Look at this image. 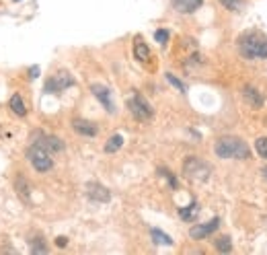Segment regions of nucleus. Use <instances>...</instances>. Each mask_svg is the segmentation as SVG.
I'll return each mask as SVG.
<instances>
[{"mask_svg":"<svg viewBox=\"0 0 267 255\" xmlns=\"http://www.w3.org/2000/svg\"><path fill=\"white\" fill-rule=\"evenodd\" d=\"M239 52L247 60L267 58V37L259 31H247L239 37Z\"/></svg>","mask_w":267,"mask_h":255,"instance_id":"nucleus-1","label":"nucleus"},{"mask_svg":"<svg viewBox=\"0 0 267 255\" xmlns=\"http://www.w3.org/2000/svg\"><path fill=\"white\" fill-rule=\"evenodd\" d=\"M220 159H249V146L236 136H224L214 146Z\"/></svg>","mask_w":267,"mask_h":255,"instance_id":"nucleus-2","label":"nucleus"},{"mask_svg":"<svg viewBox=\"0 0 267 255\" xmlns=\"http://www.w3.org/2000/svg\"><path fill=\"white\" fill-rule=\"evenodd\" d=\"M210 173H212L210 165L203 163V161L197 159V157H187L185 163H183V175H185L187 179H191V181L203 183V181H207Z\"/></svg>","mask_w":267,"mask_h":255,"instance_id":"nucleus-3","label":"nucleus"},{"mask_svg":"<svg viewBox=\"0 0 267 255\" xmlns=\"http://www.w3.org/2000/svg\"><path fill=\"white\" fill-rule=\"evenodd\" d=\"M27 159H29V163L33 165V169L39 171V173L49 171L51 165H53V161H51V157H49V152H47L43 146H39V144H33V146L27 150Z\"/></svg>","mask_w":267,"mask_h":255,"instance_id":"nucleus-4","label":"nucleus"},{"mask_svg":"<svg viewBox=\"0 0 267 255\" xmlns=\"http://www.w3.org/2000/svg\"><path fill=\"white\" fill-rule=\"evenodd\" d=\"M128 107H130V111L134 114V118H138V120H150L152 118V107L148 105V101L142 97V95H134L130 101H128Z\"/></svg>","mask_w":267,"mask_h":255,"instance_id":"nucleus-5","label":"nucleus"},{"mask_svg":"<svg viewBox=\"0 0 267 255\" xmlns=\"http://www.w3.org/2000/svg\"><path fill=\"white\" fill-rule=\"evenodd\" d=\"M72 84H74V80H72V76L68 72H58L56 76L49 78V82L45 84V91L47 93H60V91H64V89H68Z\"/></svg>","mask_w":267,"mask_h":255,"instance_id":"nucleus-6","label":"nucleus"},{"mask_svg":"<svg viewBox=\"0 0 267 255\" xmlns=\"http://www.w3.org/2000/svg\"><path fill=\"white\" fill-rule=\"evenodd\" d=\"M218 226H220V218H212V220L205 222V224H193L191 231H189V235H191L193 239H205L210 233H214Z\"/></svg>","mask_w":267,"mask_h":255,"instance_id":"nucleus-7","label":"nucleus"},{"mask_svg":"<svg viewBox=\"0 0 267 255\" xmlns=\"http://www.w3.org/2000/svg\"><path fill=\"white\" fill-rule=\"evenodd\" d=\"M91 91H93V95L101 101L103 103V107L109 111V114H113L115 109H113V101H111V93H109V89L107 87H103V84H91Z\"/></svg>","mask_w":267,"mask_h":255,"instance_id":"nucleus-8","label":"nucleus"},{"mask_svg":"<svg viewBox=\"0 0 267 255\" xmlns=\"http://www.w3.org/2000/svg\"><path fill=\"white\" fill-rule=\"evenodd\" d=\"M86 195L95 202H109L111 200V191L103 187L101 183H88L86 185Z\"/></svg>","mask_w":267,"mask_h":255,"instance_id":"nucleus-9","label":"nucleus"},{"mask_svg":"<svg viewBox=\"0 0 267 255\" xmlns=\"http://www.w3.org/2000/svg\"><path fill=\"white\" fill-rule=\"evenodd\" d=\"M35 144L43 146L47 152H60L64 148V144H62L60 138H56V136H43V134H39V142H35Z\"/></svg>","mask_w":267,"mask_h":255,"instance_id":"nucleus-10","label":"nucleus"},{"mask_svg":"<svg viewBox=\"0 0 267 255\" xmlns=\"http://www.w3.org/2000/svg\"><path fill=\"white\" fill-rule=\"evenodd\" d=\"M243 95H245V99L249 101V103L253 105V107H263V103H265V99H263V95L255 89V87H251V84H247L245 89H243Z\"/></svg>","mask_w":267,"mask_h":255,"instance_id":"nucleus-11","label":"nucleus"},{"mask_svg":"<svg viewBox=\"0 0 267 255\" xmlns=\"http://www.w3.org/2000/svg\"><path fill=\"white\" fill-rule=\"evenodd\" d=\"M203 5V0H173V7L179 13H193Z\"/></svg>","mask_w":267,"mask_h":255,"instance_id":"nucleus-12","label":"nucleus"},{"mask_svg":"<svg viewBox=\"0 0 267 255\" xmlns=\"http://www.w3.org/2000/svg\"><path fill=\"white\" fill-rule=\"evenodd\" d=\"M72 128L82 134V136H97V126L93 122H86V120H74L72 122Z\"/></svg>","mask_w":267,"mask_h":255,"instance_id":"nucleus-13","label":"nucleus"},{"mask_svg":"<svg viewBox=\"0 0 267 255\" xmlns=\"http://www.w3.org/2000/svg\"><path fill=\"white\" fill-rule=\"evenodd\" d=\"M134 56H136V60H140V62H146V60L150 58V49H148V45H146L140 37H136V41H134Z\"/></svg>","mask_w":267,"mask_h":255,"instance_id":"nucleus-14","label":"nucleus"},{"mask_svg":"<svg viewBox=\"0 0 267 255\" xmlns=\"http://www.w3.org/2000/svg\"><path fill=\"white\" fill-rule=\"evenodd\" d=\"M11 109H13L17 116H25V114H27L25 101H23L21 95H13V97H11Z\"/></svg>","mask_w":267,"mask_h":255,"instance_id":"nucleus-15","label":"nucleus"},{"mask_svg":"<svg viewBox=\"0 0 267 255\" xmlns=\"http://www.w3.org/2000/svg\"><path fill=\"white\" fill-rule=\"evenodd\" d=\"M181 218L183 220H193L197 214H199V206H197V202H191L189 206H185V208H181Z\"/></svg>","mask_w":267,"mask_h":255,"instance_id":"nucleus-16","label":"nucleus"},{"mask_svg":"<svg viewBox=\"0 0 267 255\" xmlns=\"http://www.w3.org/2000/svg\"><path fill=\"white\" fill-rule=\"evenodd\" d=\"M122 144H124L122 134H115V136H111L109 140H107V144H105V152H115V150L122 148Z\"/></svg>","mask_w":267,"mask_h":255,"instance_id":"nucleus-17","label":"nucleus"},{"mask_svg":"<svg viewBox=\"0 0 267 255\" xmlns=\"http://www.w3.org/2000/svg\"><path fill=\"white\" fill-rule=\"evenodd\" d=\"M150 235H152L154 243H158V245H173V239L169 235H165V233H160L158 229H152Z\"/></svg>","mask_w":267,"mask_h":255,"instance_id":"nucleus-18","label":"nucleus"},{"mask_svg":"<svg viewBox=\"0 0 267 255\" xmlns=\"http://www.w3.org/2000/svg\"><path fill=\"white\" fill-rule=\"evenodd\" d=\"M15 185H17V191H19V195H21V197H25V200H29V185H27V181H25L21 175L17 177Z\"/></svg>","mask_w":267,"mask_h":255,"instance_id":"nucleus-19","label":"nucleus"},{"mask_svg":"<svg viewBox=\"0 0 267 255\" xmlns=\"http://www.w3.org/2000/svg\"><path fill=\"white\" fill-rule=\"evenodd\" d=\"M216 249H218L220 253H228V251H232L230 239H228V237H220V239H216Z\"/></svg>","mask_w":267,"mask_h":255,"instance_id":"nucleus-20","label":"nucleus"},{"mask_svg":"<svg viewBox=\"0 0 267 255\" xmlns=\"http://www.w3.org/2000/svg\"><path fill=\"white\" fill-rule=\"evenodd\" d=\"M220 3H222L228 11H234V13H236V11H241V9L245 7L243 0H220Z\"/></svg>","mask_w":267,"mask_h":255,"instance_id":"nucleus-21","label":"nucleus"},{"mask_svg":"<svg viewBox=\"0 0 267 255\" xmlns=\"http://www.w3.org/2000/svg\"><path fill=\"white\" fill-rule=\"evenodd\" d=\"M255 148H257V152L263 159H267V138H257L255 140Z\"/></svg>","mask_w":267,"mask_h":255,"instance_id":"nucleus-22","label":"nucleus"},{"mask_svg":"<svg viewBox=\"0 0 267 255\" xmlns=\"http://www.w3.org/2000/svg\"><path fill=\"white\" fill-rule=\"evenodd\" d=\"M167 80H169V82H171V84H173L175 89H179V93H185V84H183V82H181L179 78H175V76H173L171 72L167 74Z\"/></svg>","mask_w":267,"mask_h":255,"instance_id":"nucleus-23","label":"nucleus"},{"mask_svg":"<svg viewBox=\"0 0 267 255\" xmlns=\"http://www.w3.org/2000/svg\"><path fill=\"white\" fill-rule=\"evenodd\" d=\"M154 37H156V41H158V43H167V41H169V31L160 29V31H156V33H154Z\"/></svg>","mask_w":267,"mask_h":255,"instance_id":"nucleus-24","label":"nucleus"},{"mask_svg":"<svg viewBox=\"0 0 267 255\" xmlns=\"http://www.w3.org/2000/svg\"><path fill=\"white\" fill-rule=\"evenodd\" d=\"M29 74H31V78H37V74H39V66H31V68H29Z\"/></svg>","mask_w":267,"mask_h":255,"instance_id":"nucleus-25","label":"nucleus"},{"mask_svg":"<svg viewBox=\"0 0 267 255\" xmlns=\"http://www.w3.org/2000/svg\"><path fill=\"white\" fill-rule=\"evenodd\" d=\"M56 243H58V247H64L68 241H66V237H58V239H56Z\"/></svg>","mask_w":267,"mask_h":255,"instance_id":"nucleus-26","label":"nucleus"},{"mask_svg":"<svg viewBox=\"0 0 267 255\" xmlns=\"http://www.w3.org/2000/svg\"><path fill=\"white\" fill-rule=\"evenodd\" d=\"M263 175H265V177H267V167H263Z\"/></svg>","mask_w":267,"mask_h":255,"instance_id":"nucleus-27","label":"nucleus"}]
</instances>
